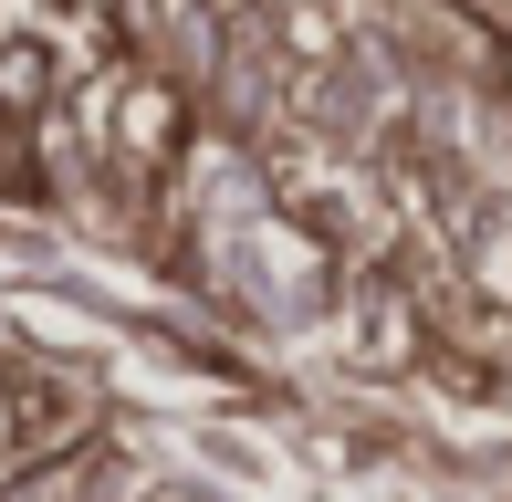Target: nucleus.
Masks as SVG:
<instances>
[{
    "mask_svg": "<svg viewBox=\"0 0 512 502\" xmlns=\"http://www.w3.org/2000/svg\"><path fill=\"white\" fill-rule=\"evenodd\" d=\"M471 11H481V21H512V0H471Z\"/></svg>",
    "mask_w": 512,
    "mask_h": 502,
    "instance_id": "obj_1",
    "label": "nucleus"
}]
</instances>
